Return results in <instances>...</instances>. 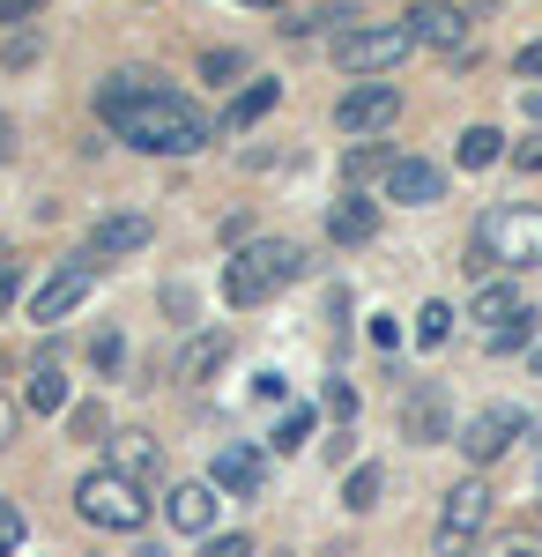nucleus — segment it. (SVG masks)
<instances>
[{"mask_svg": "<svg viewBox=\"0 0 542 557\" xmlns=\"http://www.w3.org/2000/svg\"><path fill=\"white\" fill-rule=\"evenodd\" d=\"M97 120L120 134V141L149 149V157H194V149H209L201 104L194 97H171L149 75H112V83L97 89Z\"/></svg>", "mask_w": 542, "mask_h": 557, "instance_id": "nucleus-1", "label": "nucleus"}, {"mask_svg": "<svg viewBox=\"0 0 542 557\" xmlns=\"http://www.w3.org/2000/svg\"><path fill=\"white\" fill-rule=\"evenodd\" d=\"M297 275H305V253L291 238H252V246H238L223 260V298L246 312V305H268L275 290H291Z\"/></svg>", "mask_w": 542, "mask_h": 557, "instance_id": "nucleus-2", "label": "nucleus"}, {"mask_svg": "<svg viewBox=\"0 0 542 557\" xmlns=\"http://www.w3.org/2000/svg\"><path fill=\"white\" fill-rule=\"evenodd\" d=\"M476 246L491 253V268H542V209L535 201H498V209H483Z\"/></svg>", "mask_w": 542, "mask_h": 557, "instance_id": "nucleus-3", "label": "nucleus"}, {"mask_svg": "<svg viewBox=\"0 0 542 557\" xmlns=\"http://www.w3.org/2000/svg\"><path fill=\"white\" fill-rule=\"evenodd\" d=\"M75 513L89 520V528H112V535H134L141 520H149V498H141V483L120 469H89L83 483H75Z\"/></svg>", "mask_w": 542, "mask_h": 557, "instance_id": "nucleus-4", "label": "nucleus"}, {"mask_svg": "<svg viewBox=\"0 0 542 557\" xmlns=\"http://www.w3.org/2000/svg\"><path fill=\"white\" fill-rule=\"evenodd\" d=\"M409 52H417V38H409L402 23H372V30H342V38H334V67L357 75V83H379V75L402 67Z\"/></svg>", "mask_w": 542, "mask_h": 557, "instance_id": "nucleus-5", "label": "nucleus"}, {"mask_svg": "<svg viewBox=\"0 0 542 557\" xmlns=\"http://www.w3.org/2000/svg\"><path fill=\"white\" fill-rule=\"evenodd\" d=\"M483 528H491V483H483V475H468V483L446 491V506H439V535H431V550L460 557Z\"/></svg>", "mask_w": 542, "mask_h": 557, "instance_id": "nucleus-6", "label": "nucleus"}, {"mask_svg": "<svg viewBox=\"0 0 542 557\" xmlns=\"http://www.w3.org/2000/svg\"><path fill=\"white\" fill-rule=\"evenodd\" d=\"M394 120H402V89H394V83H349V89H342V104H334V127L349 134V141L386 134Z\"/></svg>", "mask_w": 542, "mask_h": 557, "instance_id": "nucleus-7", "label": "nucleus"}, {"mask_svg": "<svg viewBox=\"0 0 542 557\" xmlns=\"http://www.w3.org/2000/svg\"><path fill=\"white\" fill-rule=\"evenodd\" d=\"M513 438H528V409H513V401H491V409H476L468 431H460V454L476 461V469H491Z\"/></svg>", "mask_w": 542, "mask_h": 557, "instance_id": "nucleus-8", "label": "nucleus"}, {"mask_svg": "<svg viewBox=\"0 0 542 557\" xmlns=\"http://www.w3.org/2000/svg\"><path fill=\"white\" fill-rule=\"evenodd\" d=\"M89 290H97V260L83 253V260L52 268V275L38 283V298H30V320H38V327H60V320H67V312H75Z\"/></svg>", "mask_w": 542, "mask_h": 557, "instance_id": "nucleus-9", "label": "nucleus"}, {"mask_svg": "<svg viewBox=\"0 0 542 557\" xmlns=\"http://www.w3.org/2000/svg\"><path fill=\"white\" fill-rule=\"evenodd\" d=\"M402 438L409 446H446L454 438V401H446V386L423 380L409 401H402Z\"/></svg>", "mask_w": 542, "mask_h": 557, "instance_id": "nucleus-10", "label": "nucleus"}, {"mask_svg": "<svg viewBox=\"0 0 542 557\" xmlns=\"http://www.w3.org/2000/svg\"><path fill=\"white\" fill-rule=\"evenodd\" d=\"M157 238V223L141 209H120V215H97V231H89V260H120V253H141Z\"/></svg>", "mask_w": 542, "mask_h": 557, "instance_id": "nucleus-11", "label": "nucleus"}, {"mask_svg": "<svg viewBox=\"0 0 542 557\" xmlns=\"http://www.w3.org/2000/svg\"><path fill=\"white\" fill-rule=\"evenodd\" d=\"M409 38L417 45H439V52H476V45H468V15H460V8H439V0H423V8H409Z\"/></svg>", "mask_w": 542, "mask_h": 557, "instance_id": "nucleus-12", "label": "nucleus"}, {"mask_svg": "<svg viewBox=\"0 0 542 557\" xmlns=\"http://www.w3.org/2000/svg\"><path fill=\"white\" fill-rule=\"evenodd\" d=\"M439 194H446V172H439V164H423V157H394V164H386V201L431 209Z\"/></svg>", "mask_w": 542, "mask_h": 557, "instance_id": "nucleus-13", "label": "nucleus"}, {"mask_svg": "<svg viewBox=\"0 0 542 557\" xmlns=\"http://www.w3.org/2000/svg\"><path fill=\"white\" fill-rule=\"evenodd\" d=\"M468 320H476L483 335H505L513 320H528V298H520L513 283H483V290L468 298Z\"/></svg>", "mask_w": 542, "mask_h": 557, "instance_id": "nucleus-14", "label": "nucleus"}, {"mask_svg": "<svg viewBox=\"0 0 542 557\" xmlns=\"http://www.w3.org/2000/svg\"><path fill=\"white\" fill-rule=\"evenodd\" d=\"M260 475H268V461H260V446H238V438H231V446L215 454L209 483H215V491H238V498H252V491H260Z\"/></svg>", "mask_w": 542, "mask_h": 557, "instance_id": "nucleus-15", "label": "nucleus"}, {"mask_svg": "<svg viewBox=\"0 0 542 557\" xmlns=\"http://www.w3.org/2000/svg\"><path fill=\"white\" fill-rule=\"evenodd\" d=\"M372 231H379V209L357 194V186H342V201L328 209V238H334V246H365Z\"/></svg>", "mask_w": 542, "mask_h": 557, "instance_id": "nucleus-16", "label": "nucleus"}, {"mask_svg": "<svg viewBox=\"0 0 542 557\" xmlns=\"http://www.w3.org/2000/svg\"><path fill=\"white\" fill-rule=\"evenodd\" d=\"M164 513H171L178 535H209L215 528V483H178V491L164 498Z\"/></svg>", "mask_w": 542, "mask_h": 557, "instance_id": "nucleus-17", "label": "nucleus"}, {"mask_svg": "<svg viewBox=\"0 0 542 557\" xmlns=\"http://www.w3.org/2000/svg\"><path fill=\"white\" fill-rule=\"evenodd\" d=\"M223 364H231V327L186 335V349H178V380H215Z\"/></svg>", "mask_w": 542, "mask_h": 557, "instance_id": "nucleus-18", "label": "nucleus"}, {"mask_svg": "<svg viewBox=\"0 0 542 557\" xmlns=\"http://www.w3.org/2000/svg\"><path fill=\"white\" fill-rule=\"evenodd\" d=\"M23 401H30L38 417H60V409H67V372H60V357H52V349L30 357V386H23Z\"/></svg>", "mask_w": 542, "mask_h": 557, "instance_id": "nucleus-19", "label": "nucleus"}, {"mask_svg": "<svg viewBox=\"0 0 542 557\" xmlns=\"http://www.w3.org/2000/svg\"><path fill=\"white\" fill-rule=\"evenodd\" d=\"M275 97H283V83H246L231 104H223V134H246L252 120H268V112H275Z\"/></svg>", "mask_w": 542, "mask_h": 557, "instance_id": "nucleus-20", "label": "nucleus"}, {"mask_svg": "<svg viewBox=\"0 0 542 557\" xmlns=\"http://www.w3.org/2000/svg\"><path fill=\"white\" fill-rule=\"evenodd\" d=\"M112 469L134 475V483L157 475V438H149V431H120V438H112Z\"/></svg>", "mask_w": 542, "mask_h": 557, "instance_id": "nucleus-21", "label": "nucleus"}, {"mask_svg": "<svg viewBox=\"0 0 542 557\" xmlns=\"http://www.w3.org/2000/svg\"><path fill=\"white\" fill-rule=\"evenodd\" d=\"M498 157H505L498 127H468V134L454 141V164H460V172H483V164H498Z\"/></svg>", "mask_w": 542, "mask_h": 557, "instance_id": "nucleus-22", "label": "nucleus"}, {"mask_svg": "<svg viewBox=\"0 0 542 557\" xmlns=\"http://www.w3.org/2000/svg\"><path fill=\"white\" fill-rule=\"evenodd\" d=\"M379 491H386V475H379L372 461H365V469H349V483H342V506H349V513H372V506H379Z\"/></svg>", "mask_w": 542, "mask_h": 557, "instance_id": "nucleus-23", "label": "nucleus"}, {"mask_svg": "<svg viewBox=\"0 0 542 557\" xmlns=\"http://www.w3.org/2000/svg\"><path fill=\"white\" fill-rule=\"evenodd\" d=\"M446 335H454V305H439V298H431V305L417 312V343H423V349H439Z\"/></svg>", "mask_w": 542, "mask_h": 557, "instance_id": "nucleus-24", "label": "nucleus"}, {"mask_svg": "<svg viewBox=\"0 0 542 557\" xmlns=\"http://www.w3.org/2000/svg\"><path fill=\"white\" fill-rule=\"evenodd\" d=\"M305 438H312V409H291V417L275 424V454H297Z\"/></svg>", "mask_w": 542, "mask_h": 557, "instance_id": "nucleus-25", "label": "nucleus"}, {"mask_svg": "<svg viewBox=\"0 0 542 557\" xmlns=\"http://www.w3.org/2000/svg\"><path fill=\"white\" fill-rule=\"evenodd\" d=\"M23 550V513H15V498H0V557Z\"/></svg>", "mask_w": 542, "mask_h": 557, "instance_id": "nucleus-26", "label": "nucleus"}, {"mask_svg": "<svg viewBox=\"0 0 542 557\" xmlns=\"http://www.w3.org/2000/svg\"><path fill=\"white\" fill-rule=\"evenodd\" d=\"M528 335H535V312H528V320H513L505 335H483V343L498 349V357H513V349H528Z\"/></svg>", "mask_w": 542, "mask_h": 557, "instance_id": "nucleus-27", "label": "nucleus"}, {"mask_svg": "<svg viewBox=\"0 0 542 557\" xmlns=\"http://www.w3.org/2000/svg\"><path fill=\"white\" fill-rule=\"evenodd\" d=\"M15 290H23V260H15L8 246H0V312L15 305Z\"/></svg>", "mask_w": 542, "mask_h": 557, "instance_id": "nucleus-28", "label": "nucleus"}, {"mask_svg": "<svg viewBox=\"0 0 542 557\" xmlns=\"http://www.w3.org/2000/svg\"><path fill=\"white\" fill-rule=\"evenodd\" d=\"M365 172H386V157H379V149H349V157H342V186L365 178Z\"/></svg>", "mask_w": 542, "mask_h": 557, "instance_id": "nucleus-29", "label": "nucleus"}, {"mask_svg": "<svg viewBox=\"0 0 542 557\" xmlns=\"http://www.w3.org/2000/svg\"><path fill=\"white\" fill-rule=\"evenodd\" d=\"M201 557H252V535H209Z\"/></svg>", "mask_w": 542, "mask_h": 557, "instance_id": "nucleus-30", "label": "nucleus"}, {"mask_svg": "<svg viewBox=\"0 0 542 557\" xmlns=\"http://www.w3.org/2000/svg\"><path fill=\"white\" fill-rule=\"evenodd\" d=\"M328 409H334V417H357V386H349V380H328Z\"/></svg>", "mask_w": 542, "mask_h": 557, "instance_id": "nucleus-31", "label": "nucleus"}, {"mask_svg": "<svg viewBox=\"0 0 542 557\" xmlns=\"http://www.w3.org/2000/svg\"><path fill=\"white\" fill-rule=\"evenodd\" d=\"M201 75H209V83H231V75H238V52H209Z\"/></svg>", "mask_w": 542, "mask_h": 557, "instance_id": "nucleus-32", "label": "nucleus"}, {"mask_svg": "<svg viewBox=\"0 0 542 557\" xmlns=\"http://www.w3.org/2000/svg\"><path fill=\"white\" fill-rule=\"evenodd\" d=\"M89 357H97V364L112 372V364H120V357H126V343H120V335H97V343H89Z\"/></svg>", "mask_w": 542, "mask_h": 557, "instance_id": "nucleus-33", "label": "nucleus"}, {"mask_svg": "<svg viewBox=\"0 0 542 557\" xmlns=\"http://www.w3.org/2000/svg\"><path fill=\"white\" fill-rule=\"evenodd\" d=\"M498 557H542V535H505Z\"/></svg>", "mask_w": 542, "mask_h": 557, "instance_id": "nucleus-34", "label": "nucleus"}, {"mask_svg": "<svg viewBox=\"0 0 542 557\" xmlns=\"http://www.w3.org/2000/svg\"><path fill=\"white\" fill-rule=\"evenodd\" d=\"M513 164H520V172H542V134H528V141L513 149Z\"/></svg>", "mask_w": 542, "mask_h": 557, "instance_id": "nucleus-35", "label": "nucleus"}, {"mask_svg": "<svg viewBox=\"0 0 542 557\" xmlns=\"http://www.w3.org/2000/svg\"><path fill=\"white\" fill-rule=\"evenodd\" d=\"M513 67H520V83H542V45H520V60H513Z\"/></svg>", "mask_w": 542, "mask_h": 557, "instance_id": "nucleus-36", "label": "nucleus"}, {"mask_svg": "<svg viewBox=\"0 0 542 557\" xmlns=\"http://www.w3.org/2000/svg\"><path fill=\"white\" fill-rule=\"evenodd\" d=\"M38 8H45V0H0V23H30Z\"/></svg>", "mask_w": 542, "mask_h": 557, "instance_id": "nucleus-37", "label": "nucleus"}, {"mask_svg": "<svg viewBox=\"0 0 542 557\" xmlns=\"http://www.w3.org/2000/svg\"><path fill=\"white\" fill-rule=\"evenodd\" d=\"M8 438H15V401L0 394V446H8Z\"/></svg>", "mask_w": 542, "mask_h": 557, "instance_id": "nucleus-38", "label": "nucleus"}, {"mask_svg": "<svg viewBox=\"0 0 542 557\" xmlns=\"http://www.w3.org/2000/svg\"><path fill=\"white\" fill-rule=\"evenodd\" d=\"M134 557H171V550H164V543H141V550H134Z\"/></svg>", "mask_w": 542, "mask_h": 557, "instance_id": "nucleus-39", "label": "nucleus"}, {"mask_svg": "<svg viewBox=\"0 0 542 557\" xmlns=\"http://www.w3.org/2000/svg\"><path fill=\"white\" fill-rule=\"evenodd\" d=\"M0 149H8V112H0Z\"/></svg>", "mask_w": 542, "mask_h": 557, "instance_id": "nucleus-40", "label": "nucleus"}, {"mask_svg": "<svg viewBox=\"0 0 542 557\" xmlns=\"http://www.w3.org/2000/svg\"><path fill=\"white\" fill-rule=\"evenodd\" d=\"M246 8H283V0H246Z\"/></svg>", "mask_w": 542, "mask_h": 557, "instance_id": "nucleus-41", "label": "nucleus"}, {"mask_svg": "<svg viewBox=\"0 0 542 557\" xmlns=\"http://www.w3.org/2000/svg\"><path fill=\"white\" fill-rule=\"evenodd\" d=\"M535 469H542V438H535Z\"/></svg>", "mask_w": 542, "mask_h": 557, "instance_id": "nucleus-42", "label": "nucleus"}, {"mask_svg": "<svg viewBox=\"0 0 542 557\" xmlns=\"http://www.w3.org/2000/svg\"><path fill=\"white\" fill-rule=\"evenodd\" d=\"M535 372H542V349H535Z\"/></svg>", "mask_w": 542, "mask_h": 557, "instance_id": "nucleus-43", "label": "nucleus"}]
</instances>
